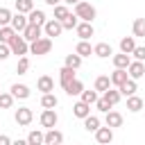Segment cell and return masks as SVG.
I'll return each mask as SVG.
<instances>
[{
  "instance_id": "obj_45",
  "label": "cell",
  "mask_w": 145,
  "mask_h": 145,
  "mask_svg": "<svg viewBox=\"0 0 145 145\" xmlns=\"http://www.w3.org/2000/svg\"><path fill=\"white\" fill-rule=\"evenodd\" d=\"M0 145H11V138L7 134H0Z\"/></svg>"
},
{
  "instance_id": "obj_16",
  "label": "cell",
  "mask_w": 145,
  "mask_h": 145,
  "mask_svg": "<svg viewBox=\"0 0 145 145\" xmlns=\"http://www.w3.org/2000/svg\"><path fill=\"white\" fill-rule=\"evenodd\" d=\"M72 79H77V77H75V70H72V68H68V66H63V68L59 70V82H61V86L66 88Z\"/></svg>"
},
{
  "instance_id": "obj_5",
  "label": "cell",
  "mask_w": 145,
  "mask_h": 145,
  "mask_svg": "<svg viewBox=\"0 0 145 145\" xmlns=\"http://www.w3.org/2000/svg\"><path fill=\"white\" fill-rule=\"evenodd\" d=\"M27 25H29V23H27V16H25V14H14V16H11L9 27H11L16 34H23V29H25Z\"/></svg>"
},
{
  "instance_id": "obj_12",
  "label": "cell",
  "mask_w": 145,
  "mask_h": 145,
  "mask_svg": "<svg viewBox=\"0 0 145 145\" xmlns=\"http://www.w3.org/2000/svg\"><path fill=\"white\" fill-rule=\"evenodd\" d=\"M43 143H45V145H59V143H63V134H61L59 129H48Z\"/></svg>"
},
{
  "instance_id": "obj_6",
  "label": "cell",
  "mask_w": 145,
  "mask_h": 145,
  "mask_svg": "<svg viewBox=\"0 0 145 145\" xmlns=\"http://www.w3.org/2000/svg\"><path fill=\"white\" fill-rule=\"evenodd\" d=\"M16 122L20 125V127H25V125H29L32 122V118H34V113H32V109L29 106H20V109H16Z\"/></svg>"
},
{
  "instance_id": "obj_3",
  "label": "cell",
  "mask_w": 145,
  "mask_h": 145,
  "mask_svg": "<svg viewBox=\"0 0 145 145\" xmlns=\"http://www.w3.org/2000/svg\"><path fill=\"white\" fill-rule=\"evenodd\" d=\"M50 50H52V39H48V36H41L39 41H34L29 45V52L32 54H48Z\"/></svg>"
},
{
  "instance_id": "obj_49",
  "label": "cell",
  "mask_w": 145,
  "mask_h": 145,
  "mask_svg": "<svg viewBox=\"0 0 145 145\" xmlns=\"http://www.w3.org/2000/svg\"><path fill=\"white\" fill-rule=\"evenodd\" d=\"M143 109H145V100H143Z\"/></svg>"
},
{
  "instance_id": "obj_23",
  "label": "cell",
  "mask_w": 145,
  "mask_h": 145,
  "mask_svg": "<svg viewBox=\"0 0 145 145\" xmlns=\"http://www.w3.org/2000/svg\"><path fill=\"white\" fill-rule=\"evenodd\" d=\"M11 95L18 97V100H25V97H29V86H25V84H14V86H11Z\"/></svg>"
},
{
  "instance_id": "obj_33",
  "label": "cell",
  "mask_w": 145,
  "mask_h": 145,
  "mask_svg": "<svg viewBox=\"0 0 145 145\" xmlns=\"http://www.w3.org/2000/svg\"><path fill=\"white\" fill-rule=\"evenodd\" d=\"M102 97H104V100H106V102L113 106V104H118V102H120V97H122V95H120V91H113V88H109V91H106Z\"/></svg>"
},
{
  "instance_id": "obj_9",
  "label": "cell",
  "mask_w": 145,
  "mask_h": 145,
  "mask_svg": "<svg viewBox=\"0 0 145 145\" xmlns=\"http://www.w3.org/2000/svg\"><path fill=\"white\" fill-rule=\"evenodd\" d=\"M27 23H29V25H36V27H43V25L48 23V18H45V14H43L41 9H32V11L27 14Z\"/></svg>"
},
{
  "instance_id": "obj_21",
  "label": "cell",
  "mask_w": 145,
  "mask_h": 145,
  "mask_svg": "<svg viewBox=\"0 0 145 145\" xmlns=\"http://www.w3.org/2000/svg\"><path fill=\"white\" fill-rule=\"evenodd\" d=\"M134 48H136L134 36H125V39H120V52H122V54H131Z\"/></svg>"
},
{
  "instance_id": "obj_11",
  "label": "cell",
  "mask_w": 145,
  "mask_h": 145,
  "mask_svg": "<svg viewBox=\"0 0 145 145\" xmlns=\"http://www.w3.org/2000/svg\"><path fill=\"white\" fill-rule=\"evenodd\" d=\"M36 88H39L43 95H45V93H52V91H54V79H52L50 75H43V77H39Z\"/></svg>"
},
{
  "instance_id": "obj_52",
  "label": "cell",
  "mask_w": 145,
  "mask_h": 145,
  "mask_svg": "<svg viewBox=\"0 0 145 145\" xmlns=\"http://www.w3.org/2000/svg\"><path fill=\"white\" fill-rule=\"evenodd\" d=\"M0 93H2V91H0Z\"/></svg>"
},
{
  "instance_id": "obj_46",
  "label": "cell",
  "mask_w": 145,
  "mask_h": 145,
  "mask_svg": "<svg viewBox=\"0 0 145 145\" xmlns=\"http://www.w3.org/2000/svg\"><path fill=\"white\" fill-rule=\"evenodd\" d=\"M48 5H52V7H57V5H61V0H45Z\"/></svg>"
},
{
  "instance_id": "obj_25",
  "label": "cell",
  "mask_w": 145,
  "mask_h": 145,
  "mask_svg": "<svg viewBox=\"0 0 145 145\" xmlns=\"http://www.w3.org/2000/svg\"><path fill=\"white\" fill-rule=\"evenodd\" d=\"M63 91H66L70 97H72V95H82V91H84V84H82L79 79H72V82H70V84H68Z\"/></svg>"
},
{
  "instance_id": "obj_35",
  "label": "cell",
  "mask_w": 145,
  "mask_h": 145,
  "mask_svg": "<svg viewBox=\"0 0 145 145\" xmlns=\"http://www.w3.org/2000/svg\"><path fill=\"white\" fill-rule=\"evenodd\" d=\"M14 34H16V32H14L9 25H7V27H0V43H7V45H9V41L14 39Z\"/></svg>"
},
{
  "instance_id": "obj_10",
  "label": "cell",
  "mask_w": 145,
  "mask_h": 145,
  "mask_svg": "<svg viewBox=\"0 0 145 145\" xmlns=\"http://www.w3.org/2000/svg\"><path fill=\"white\" fill-rule=\"evenodd\" d=\"M127 75H129V79H140L143 75H145V66H143V61H131L129 63V68H127Z\"/></svg>"
},
{
  "instance_id": "obj_51",
  "label": "cell",
  "mask_w": 145,
  "mask_h": 145,
  "mask_svg": "<svg viewBox=\"0 0 145 145\" xmlns=\"http://www.w3.org/2000/svg\"><path fill=\"white\" fill-rule=\"evenodd\" d=\"M43 145H45V143H43Z\"/></svg>"
},
{
  "instance_id": "obj_29",
  "label": "cell",
  "mask_w": 145,
  "mask_h": 145,
  "mask_svg": "<svg viewBox=\"0 0 145 145\" xmlns=\"http://www.w3.org/2000/svg\"><path fill=\"white\" fill-rule=\"evenodd\" d=\"M127 109H129L131 113L140 111V109H143V100H140L138 95H131V97H127Z\"/></svg>"
},
{
  "instance_id": "obj_41",
  "label": "cell",
  "mask_w": 145,
  "mask_h": 145,
  "mask_svg": "<svg viewBox=\"0 0 145 145\" xmlns=\"http://www.w3.org/2000/svg\"><path fill=\"white\" fill-rule=\"evenodd\" d=\"M68 14H70V11H68L66 5H57V7H54V20H63Z\"/></svg>"
},
{
  "instance_id": "obj_18",
  "label": "cell",
  "mask_w": 145,
  "mask_h": 145,
  "mask_svg": "<svg viewBox=\"0 0 145 145\" xmlns=\"http://www.w3.org/2000/svg\"><path fill=\"white\" fill-rule=\"evenodd\" d=\"M93 54H95V57H100V59H106V57H111V54H113V50H111V45H109V43H97V45L93 48Z\"/></svg>"
},
{
  "instance_id": "obj_40",
  "label": "cell",
  "mask_w": 145,
  "mask_h": 145,
  "mask_svg": "<svg viewBox=\"0 0 145 145\" xmlns=\"http://www.w3.org/2000/svg\"><path fill=\"white\" fill-rule=\"evenodd\" d=\"M14 104V95L11 93H0V109H11Z\"/></svg>"
},
{
  "instance_id": "obj_38",
  "label": "cell",
  "mask_w": 145,
  "mask_h": 145,
  "mask_svg": "<svg viewBox=\"0 0 145 145\" xmlns=\"http://www.w3.org/2000/svg\"><path fill=\"white\" fill-rule=\"evenodd\" d=\"M11 11L7 9V7H0V27H7L9 23H11Z\"/></svg>"
},
{
  "instance_id": "obj_44",
  "label": "cell",
  "mask_w": 145,
  "mask_h": 145,
  "mask_svg": "<svg viewBox=\"0 0 145 145\" xmlns=\"http://www.w3.org/2000/svg\"><path fill=\"white\" fill-rule=\"evenodd\" d=\"M11 54V50H9V45L7 43H0V59H7Z\"/></svg>"
},
{
  "instance_id": "obj_13",
  "label": "cell",
  "mask_w": 145,
  "mask_h": 145,
  "mask_svg": "<svg viewBox=\"0 0 145 145\" xmlns=\"http://www.w3.org/2000/svg\"><path fill=\"white\" fill-rule=\"evenodd\" d=\"M109 79H111V84H113V86H118V88H120V86H122V84L129 79V75H127V70H120V68H116V70L109 75Z\"/></svg>"
},
{
  "instance_id": "obj_20",
  "label": "cell",
  "mask_w": 145,
  "mask_h": 145,
  "mask_svg": "<svg viewBox=\"0 0 145 145\" xmlns=\"http://www.w3.org/2000/svg\"><path fill=\"white\" fill-rule=\"evenodd\" d=\"M111 88V79H109V75H100L97 79H95V93H106Z\"/></svg>"
},
{
  "instance_id": "obj_26",
  "label": "cell",
  "mask_w": 145,
  "mask_h": 145,
  "mask_svg": "<svg viewBox=\"0 0 145 145\" xmlns=\"http://www.w3.org/2000/svg\"><path fill=\"white\" fill-rule=\"evenodd\" d=\"M75 54H79V57H91V54H93L91 43H88V41H79L77 48H75Z\"/></svg>"
},
{
  "instance_id": "obj_19",
  "label": "cell",
  "mask_w": 145,
  "mask_h": 145,
  "mask_svg": "<svg viewBox=\"0 0 145 145\" xmlns=\"http://www.w3.org/2000/svg\"><path fill=\"white\" fill-rule=\"evenodd\" d=\"M129 63H131V57L129 54H113V66L116 68H120V70H127L129 68Z\"/></svg>"
},
{
  "instance_id": "obj_24",
  "label": "cell",
  "mask_w": 145,
  "mask_h": 145,
  "mask_svg": "<svg viewBox=\"0 0 145 145\" xmlns=\"http://www.w3.org/2000/svg\"><path fill=\"white\" fill-rule=\"evenodd\" d=\"M72 113H75L77 118H82V120H84V118H88V116H91V106H88V104H84V102L79 100V102L72 106Z\"/></svg>"
},
{
  "instance_id": "obj_27",
  "label": "cell",
  "mask_w": 145,
  "mask_h": 145,
  "mask_svg": "<svg viewBox=\"0 0 145 145\" xmlns=\"http://www.w3.org/2000/svg\"><path fill=\"white\" fill-rule=\"evenodd\" d=\"M57 104H59V100H57L54 93H45V95L41 97V106H43V109H54Z\"/></svg>"
},
{
  "instance_id": "obj_32",
  "label": "cell",
  "mask_w": 145,
  "mask_h": 145,
  "mask_svg": "<svg viewBox=\"0 0 145 145\" xmlns=\"http://www.w3.org/2000/svg\"><path fill=\"white\" fill-rule=\"evenodd\" d=\"M43 138H45L43 131H29L27 134V145H43Z\"/></svg>"
},
{
  "instance_id": "obj_47",
  "label": "cell",
  "mask_w": 145,
  "mask_h": 145,
  "mask_svg": "<svg viewBox=\"0 0 145 145\" xmlns=\"http://www.w3.org/2000/svg\"><path fill=\"white\" fill-rule=\"evenodd\" d=\"M11 145H27V140H11Z\"/></svg>"
},
{
  "instance_id": "obj_1",
  "label": "cell",
  "mask_w": 145,
  "mask_h": 145,
  "mask_svg": "<svg viewBox=\"0 0 145 145\" xmlns=\"http://www.w3.org/2000/svg\"><path fill=\"white\" fill-rule=\"evenodd\" d=\"M95 14H97V11H95V7H93L91 2H84V0H82V2L75 5V16L82 18V23H93Z\"/></svg>"
},
{
  "instance_id": "obj_39",
  "label": "cell",
  "mask_w": 145,
  "mask_h": 145,
  "mask_svg": "<svg viewBox=\"0 0 145 145\" xmlns=\"http://www.w3.org/2000/svg\"><path fill=\"white\" fill-rule=\"evenodd\" d=\"M27 70H29V59H27V57H20L18 63H16V72H18V75H25Z\"/></svg>"
},
{
  "instance_id": "obj_30",
  "label": "cell",
  "mask_w": 145,
  "mask_h": 145,
  "mask_svg": "<svg viewBox=\"0 0 145 145\" xmlns=\"http://www.w3.org/2000/svg\"><path fill=\"white\" fill-rule=\"evenodd\" d=\"M84 127H86V131H97V129H100V118H97V116L84 118Z\"/></svg>"
},
{
  "instance_id": "obj_34",
  "label": "cell",
  "mask_w": 145,
  "mask_h": 145,
  "mask_svg": "<svg viewBox=\"0 0 145 145\" xmlns=\"http://www.w3.org/2000/svg\"><path fill=\"white\" fill-rule=\"evenodd\" d=\"M66 66L72 68V70H77L82 66V57L79 54H66Z\"/></svg>"
},
{
  "instance_id": "obj_53",
  "label": "cell",
  "mask_w": 145,
  "mask_h": 145,
  "mask_svg": "<svg viewBox=\"0 0 145 145\" xmlns=\"http://www.w3.org/2000/svg\"><path fill=\"white\" fill-rule=\"evenodd\" d=\"M109 145H111V143H109Z\"/></svg>"
},
{
  "instance_id": "obj_7",
  "label": "cell",
  "mask_w": 145,
  "mask_h": 145,
  "mask_svg": "<svg viewBox=\"0 0 145 145\" xmlns=\"http://www.w3.org/2000/svg\"><path fill=\"white\" fill-rule=\"evenodd\" d=\"M43 32H45V36L48 39H52V36H61V32H63V27H61V23L59 20H48L45 25H43Z\"/></svg>"
},
{
  "instance_id": "obj_14",
  "label": "cell",
  "mask_w": 145,
  "mask_h": 145,
  "mask_svg": "<svg viewBox=\"0 0 145 145\" xmlns=\"http://www.w3.org/2000/svg\"><path fill=\"white\" fill-rule=\"evenodd\" d=\"M95 138H97L100 145H109V143L113 140V131H111L109 127H100V129L95 131Z\"/></svg>"
},
{
  "instance_id": "obj_37",
  "label": "cell",
  "mask_w": 145,
  "mask_h": 145,
  "mask_svg": "<svg viewBox=\"0 0 145 145\" xmlns=\"http://www.w3.org/2000/svg\"><path fill=\"white\" fill-rule=\"evenodd\" d=\"M82 102L88 104V106L95 104V102H97V93H95V91H82Z\"/></svg>"
},
{
  "instance_id": "obj_50",
  "label": "cell",
  "mask_w": 145,
  "mask_h": 145,
  "mask_svg": "<svg viewBox=\"0 0 145 145\" xmlns=\"http://www.w3.org/2000/svg\"><path fill=\"white\" fill-rule=\"evenodd\" d=\"M59 145H63V143H59Z\"/></svg>"
},
{
  "instance_id": "obj_8",
  "label": "cell",
  "mask_w": 145,
  "mask_h": 145,
  "mask_svg": "<svg viewBox=\"0 0 145 145\" xmlns=\"http://www.w3.org/2000/svg\"><path fill=\"white\" fill-rule=\"evenodd\" d=\"M41 32H43V27H36V25H27L25 29H23V39L27 41V43H34V41H39L41 39Z\"/></svg>"
},
{
  "instance_id": "obj_4",
  "label": "cell",
  "mask_w": 145,
  "mask_h": 145,
  "mask_svg": "<svg viewBox=\"0 0 145 145\" xmlns=\"http://www.w3.org/2000/svg\"><path fill=\"white\" fill-rule=\"evenodd\" d=\"M41 125L43 127H48V129H54V125H57V120H59V116H57V111L54 109H43V113H41Z\"/></svg>"
},
{
  "instance_id": "obj_42",
  "label": "cell",
  "mask_w": 145,
  "mask_h": 145,
  "mask_svg": "<svg viewBox=\"0 0 145 145\" xmlns=\"http://www.w3.org/2000/svg\"><path fill=\"white\" fill-rule=\"evenodd\" d=\"M95 106H97V111H102V113H106L109 109H111V104L104 100V97H97V102H95Z\"/></svg>"
},
{
  "instance_id": "obj_17",
  "label": "cell",
  "mask_w": 145,
  "mask_h": 145,
  "mask_svg": "<svg viewBox=\"0 0 145 145\" xmlns=\"http://www.w3.org/2000/svg\"><path fill=\"white\" fill-rule=\"evenodd\" d=\"M104 122H106V127H109V129H113V127H120V125H122V116H120L118 111H106V118H104Z\"/></svg>"
},
{
  "instance_id": "obj_28",
  "label": "cell",
  "mask_w": 145,
  "mask_h": 145,
  "mask_svg": "<svg viewBox=\"0 0 145 145\" xmlns=\"http://www.w3.org/2000/svg\"><path fill=\"white\" fill-rule=\"evenodd\" d=\"M59 23H61V27H63V29H75V27L79 25V18H77L75 14H68V16H66L63 20H59Z\"/></svg>"
},
{
  "instance_id": "obj_31",
  "label": "cell",
  "mask_w": 145,
  "mask_h": 145,
  "mask_svg": "<svg viewBox=\"0 0 145 145\" xmlns=\"http://www.w3.org/2000/svg\"><path fill=\"white\" fill-rule=\"evenodd\" d=\"M34 9V2L32 0H16V11L18 14H29Z\"/></svg>"
},
{
  "instance_id": "obj_48",
  "label": "cell",
  "mask_w": 145,
  "mask_h": 145,
  "mask_svg": "<svg viewBox=\"0 0 145 145\" xmlns=\"http://www.w3.org/2000/svg\"><path fill=\"white\" fill-rule=\"evenodd\" d=\"M61 2H66V5H77V2H82V0H61Z\"/></svg>"
},
{
  "instance_id": "obj_36",
  "label": "cell",
  "mask_w": 145,
  "mask_h": 145,
  "mask_svg": "<svg viewBox=\"0 0 145 145\" xmlns=\"http://www.w3.org/2000/svg\"><path fill=\"white\" fill-rule=\"evenodd\" d=\"M131 29H134V39L136 36H145V18H136Z\"/></svg>"
},
{
  "instance_id": "obj_22",
  "label": "cell",
  "mask_w": 145,
  "mask_h": 145,
  "mask_svg": "<svg viewBox=\"0 0 145 145\" xmlns=\"http://www.w3.org/2000/svg\"><path fill=\"white\" fill-rule=\"evenodd\" d=\"M118 91H120V95H127V97H131V95H136L138 86H136V82H134V79H127V82H125V84H122Z\"/></svg>"
},
{
  "instance_id": "obj_43",
  "label": "cell",
  "mask_w": 145,
  "mask_h": 145,
  "mask_svg": "<svg viewBox=\"0 0 145 145\" xmlns=\"http://www.w3.org/2000/svg\"><path fill=\"white\" fill-rule=\"evenodd\" d=\"M131 54L136 57V61H145V48H140V45H136Z\"/></svg>"
},
{
  "instance_id": "obj_15",
  "label": "cell",
  "mask_w": 145,
  "mask_h": 145,
  "mask_svg": "<svg viewBox=\"0 0 145 145\" xmlns=\"http://www.w3.org/2000/svg\"><path fill=\"white\" fill-rule=\"evenodd\" d=\"M75 32H77V36H79L82 41H88V39L93 36V25H91V23H79V25L75 27Z\"/></svg>"
},
{
  "instance_id": "obj_2",
  "label": "cell",
  "mask_w": 145,
  "mask_h": 145,
  "mask_svg": "<svg viewBox=\"0 0 145 145\" xmlns=\"http://www.w3.org/2000/svg\"><path fill=\"white\" fill-rule=\"evenodd\" d=\"M9 50H11V54H18V57H25V54H27V50H29V45H27V41H25L23 36H18V34H14V39L9 41Z\"/></svg>"
}]
</instances>
